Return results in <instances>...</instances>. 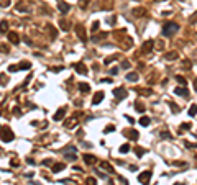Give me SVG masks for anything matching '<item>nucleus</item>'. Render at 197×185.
<instances>
[{
	"mask_svg": "<svg viewBox=\"0 0 197 185\" xmlns=\"http://www.w3.org/2000/svg\"><path fill=\"white\" fill-rule=\"evenodd\" d=\"M59 28H61L62 31H69L71 23H69L68 20H64V18H61V20H59Z\"/></svg>",
	"mask_w": 197,
	"mask_h": 185,
	"instance_id": "15",
	"label": "nucleus"
},
{
	"mask_svg": "<svg viewBox=\"0 0 197 185\" xmlns=\"http://www.w3.org/2000/svg\"><path fill=\"white\" fill-rule=\"evenodd\" d=\"M17 10L18 12H26L28 10V5H26V3H18V5H17Z\"/></svg>",
	"mask_w": 197,
	"mask_h": 185,
	"instance_id": "31",
	"label": "nucleus"
},
{
	"mask_svg": "<svg viewBox=\"0 0 197 185\" xmlns=\"http://www.w3.org/2000/svg\"><path fill=\"white\" fill-rule=\"evenodd\" d=\"M102 82H107V84H110V82H112V79H109V77H105V79H102Z\"/></svg>",
	"mask_w": 197,
	"mask_h": 185,
	"instance_id": "51",
	"label": "nucleus"
},
{
	"mask_svg": "<svg viewBox=\"0 0 197 185\" xmlns=\"http://www.w3.org/2000/svg\"><path fill=\"white\" fill-rule=\"evenodd\" d=\"M51 71H53V72H59V71H62V67H53Z\"/></svg>",
	"mask_w": 197,
	"mask_h": 185,
	"instance_id": "48",
	"label": "nucleus"
},
{
	"mask_svg": "<svg viewBox=\"0 0 197 185\" xmlns=\"http://www.w3.org/2000/svg\"><path fill=\"white\" fill-rule=\"evenodd\" d=\"M174 93H176V95H179V97H184V98L189 97V92H187V89H186V87H176Z\"/></svg>",
	"mask_w": 197,
	"mask_h": 185,
	"instance_id": "9",
	"label": "nucleus"
},
{
	"mask_svg": "<svg viewBox=\"0 0 197 185\" xmlns=\"http://www.w3.org/2000/svg\"><path fill=\"white\" fill-rule=\"evenodd\" d=\"M79 7L80 8H87L89 7V0H79Z\"/></svg>",
	"mask_w": 197,
	"mask_h": 185,
	"instance_id": "33",
	"label": "nucleus"
},
{
	"mask_svg": "<svg viewBox=\"0 0 197 185\" xmlns=\"http://www.w3.org/2000/svg\"><path fill=\"white\" fill-rule=\"evenodd\" d=\"M115 59H117V56H112V57H107V59H105V64H110V62H112V61H115Z\"/></svg>",
	"mask_w": 197,
	"mask_h": 185,
	"instance_id": "44",
	"label": "nucleus"
},
{
	"mask_svg": "<svg viewBox=\"0 0 197 185\" xmlns=\"http://www.w3.org/2000/svg\"><path fill=\"white\" fill-rule=\"evenodd\" d=\"M127 120H128V123H132V125H133V123H135V120H133V118H132V116H127Z\"/></svg>",
	"mask_w": 197,
	"mask_h": 185,
	"instance_id": "49",
	"label": "nucleus"
},
{
	"mask_svg": "<svg viewBox=\"0 0 197 185\" xmlns=\"http://www.w3.org/2000/svg\"><path fill=\"white\" fill-rule=\"evenodd\" d=\"M66 159H69V161H74L76 159V154L72 152V154H66Z\"/></svg>",
	"mask_w": 197,
	"mask_h": 185,
	"instance_id": "45",
	"label": "nucleus"
},
{
	"mask_svg": "<svg viewBox=\"0 0 197 185\" xmlns=\"http://www.w3.org/2000/svg\"><path fill=\"white\" fill-rule=\"evenodd\" d=\"M176 185H182V183H176Z\"/></svg>",
	"mask_w": 197,
	"mask_h": 185,
	"instance_id": "52",
	"label": "nucleus"
},
{
	"mask_svg": "<svg viewBox=\"0 0 197 185\" xmlns=\"http://www.w3.org/2000/svg\"><path fill=\"white\" fill-rule=\"evenodd\" d=\"M138 92H140L141 95H150V93H151V90H148V89H140Z\"/></svg>",
	"mask_w": 197,
	"mask_h": 185,
	"instance_id": "39",
	"label": "nucleus"
},
{
	"mask_svg": "<svg viewBox=\"0 0 197 185\" xmlns=\"http://www.w3.org/2000/svg\"><path fill=\"white\" fill-rule=\"evenodd\" d=\"M104 97H105L104 92H97L95 95H94V98H92V105H98V103L104 100Z\"/></svg>",
	"mask_w": 197,
	"mask_h": 185,
	"instance_id": "11",
	"label": "nucleus"
},
{
	"mask_svg": "<svg viewBox=\"0 0 197 185\" xmlns=\"http://www.w3.org/2000/svg\"><path fill=\"white\" fill-rule=\"evenodd\" d=\"M122 67H125V69H128V67H130V62H128V61H123V62H122Z\"/></svg>",
	"mask_w": 197,
	"mask_h": 185,
	"instance_id": "46",
	"label": "nucleus"
},
{
	"mask_svg": "<svg viewBox=\"0 0 197 185\" xmlns=\"http://www.w3.org/2000/svg\"><path fill=\"white\" fill-rule=\"evenodd\" d=\"M176 80H177V84L179 85H182V87H186V84H187V80L182 77V75H176Z\"/></svg>",
	"mask_w": 197,
	"mask_h": 185,
	"instance_id": "27",
	"label": "nucleus"
},
{
	"mask_svg": "<svg viewBox=\"0 0 197 185\" xmlns=\"http://www.w3.org/2000/svg\"><path fill=\"white\" fill-rule=\"evenodd\" d=\"M127 80H130V82H136V80H138V74H136V72H128V74H127Z\"/></svg>",
	"mask_w": 197,
	"mask_h": 185,
	"instance_id": "23",
	"label": "nucleus"
},
{
	"mask_svg": "<svg viewBox=\"0 0 197 185\" xmlns=\"http://www.w3.org/2000/svg\"><path fill=\"white\" fill-rule=\"evenodd\" d=\"M109 23H110V25H113V23H115V16H112V18H109Z\"/></svg>",
	"mask_w": 197,
	"mask_h": 185,
	"instance_id": "50",
	"label": "nucleus"
},
{
	"mask_svg": "<svg viewBox=\"0 0 197 185\" xmlns=\"http://www.w3.org/2000/svg\"><path fill=\"white\" fill-rule=\"evenodd\" d=\"M113 97L117 98V100H122V98H125L127 97V90H125L123 87H117V89H113Z\"/></svg>",
	"mask_w": 197,
	"mask_h": 185,
	"instance_id": "6",
	"label": "nucleus"
},
{
	"mask_svg": "<svg viewBox=\"0 0 197 185\" xmlns=\"http://www.w3.org/2000/svg\"><path fill=\"white\" fill-rule=\"evenodd\" d=\"M8 39H10L13 44L20 43V36H18V33H15V31H8Z\"/></svg>",
	"mask_w": 197,
	"mask_h": 185,
	"instance_id": "13",
	"label": "nucleus"
},
{
	"mask_svg": "<svg viewBox=\"0 0 197 185\" xmlns=\"http://www.w3.org/2000/svg\"><path fill=\"white\" fill-rule=\"evenodd\" d=\"M100 167H102V169L110 170V172H113V169H112V164H109L107 161H102V162H100Z\"/></svg>",
	"mask_w": 197,
	"mask_h": 185,
	"instance_id": "26",
	"label": "nucleus"
},
{
	"mask_svg": "<svg viewBox=\"0 0 197 185\" xmlns=\"http://www.w3.org/2000/svg\"><path fill=\"white\" fill-rule=\"evenodd\" d=\"M123 134H125L128 139H138V131H135V129H132V128H130V129H125Z\"/></svg>",
	"mask_w": 197,
	"mask_h": 185,
	"instance_id": "10",
	"label": "nucleus"
},
{
	"mask_svg": "<svg viewBox=\"0 0 197 185\" xmlns=\"http://www.w3.org/2000/svg\"><path fill=\"white\" fill-rule=\"evenodd\" d=\"M46 31L49 33V36H51V38H56V28L53 25H46Z\"/></svg>",
	"mask_w": 197,
	"mask_h": 185,
	"instance_id": "24",
	"label": "nucleus"
},
{
	"mask_svg": "<svg viewBox=\"0 0 197 185\" xmlns=\"http://www.w3.org/2000/svg\"><path fill=\"white\" fill-rule=\"evenodd\" d=\"M66 164L64 162H56V164H53V172H59V170H64Z\"/></svg>",
	"mask_w": 197,
	"mask_h": 185,
	"instance_id": "18",
	"label": "nucleus"
},
{
	"mask_svg": "<svg viewBox=\"0 0 197 185\" xmlns=\"http://www.w3.org/2000/svg\"><path fill=\"white\" fill-rule=\"evenodd\" d=\"M76 34H77V38L80 39V41H84L86 43L87 41V33H86V28H84L82 25H76Z\"/></svg>",
	"mask_w": 197,
	"mask_h": 185,
	"instance_id": "3",
	"label": "nucleus"
},
{
	"mask_svg": "<svg viewBox=\"0 0 197 185\" xmlns=\"http://www.w3.org/2000/svg\"><path fill=\"white\" fill-rule=\"evenodd\" d=\"M128 151H130V146H128V144H123V146H120V152H125V154H127Z\"/></svg>",
	"mask_w": 197,
	"mask_h": 185,
	"instance_id": "37",
	"label": "nucleus"
},
{
	"mask_svg": "<svg viewBox=\"0 0 197 185\" xmlns=\"http://www.w3.org/2000/svg\"><path fill=\"white\" fill-rule=\"evenodd\" d=\"M64 126H66V128H76V126H77V120H76V118H69L64 123Z\"/></svg>",
	"mask_w": 197,
	"mask_h": 185,
	"instance_id": "20",
	"label": "nucleus"
},
{
	"mask_svg": "<svg viewBox=\"0 0 197 185\" xmlns=\"http://www.w3.org/2000/svg\"><path fill=\"white\" fill-rule=\"evenodd\" d=\"M64 115H66V108L62 107V108H59V110H58L56 113H54V120H56V121H59V120L64 118Z\"/></svg>",
	"mask_w": 197,
	"mask_h": 185,
	"instance_id": "16",
	"label": "nucleus"
},
{
	"mask_svg": "<svg viewBox=\"0 0 197 185\" xmlns=\"http://www.w3.org/2000/svg\"><path fill=\"white\" fill-rule=\"evenodd\" d=\"M79 90H80L82 93H87V92H91V85H89V84H84V82H80V84H79Z\"/></svg>",
	"mask_w": 197,
	"mask_h": 185,
	"instance_id": "21",
	"label": "nucleus"
},
{
	"mask_svg": "<svg viewBox=\"0 0 197 185\" xmlns=\"http://www.w3.org/2000/svg\"><path fill=\"white\" fill-rule=\"evenodd\" d=\"M135 152H136V156H138V157H141L143 154H145V149H141V147H136Z\"/></svg>",
	"mask_w": 197,
	"mask_h": 185,
	"instance_id": "38",
	"label": "nucleus"
},
{
	"mask_svg": "<svg viewBox=\"0 0 197 185\" xmlns=\"http://www.w3.org/2000/svg\"><path fill=\"white\" fill-rule=\"evenodd\" d=\"M189 116H192V118L195 116V103H194V105H191V108H189Z\"/></svg>",
	"mask_w": 197,
	"mask_h": 185,
	"instance_id": "35",
	"label": "nucleus"
},
{
	"mask_svg": "<svg viewBox=\"0 0 197 185\" xmlns=\"http://www.w3.org/2000/svg\"><path fill=\"white\" fill-rule=\"evenodd\" d=\"M30 67H31V64L28 61H23V62H20V64H18V69H21V71H28Z\"/></svg>",
	"mask_w": 197,
	"mask_h": 185,
	"instance_id": "25",
	"label": "nucleus"
},
{
	"mask_svg": "<svg viewBox=\"0 0 197 185\" xmlns=\"http://www.w3.org/2000/svg\"><path fill=\"white\" fill-rule=\"evenodd\" d=\"M13 138L15 136H13L10 128H0V139L3 143H10V141H13Z\"/></svg>",
	"mask_w": 197,
	"mask_h": 185,
	"instance_id": "2",
	"label": "nucleus"
},
{
	"mask_svg": "<svg viewBox=\"0 0 197 185\" xmlns=\"http://www.w3.org/2000/svg\"><path fill=\"white\" fill-rule=\"evenodd\" d=\"M151 180V172L150 170H145V172H141L140 175H138V182L143 183V185H148Z\"/></svg>",
	"mask_w": 197,
	"mask_h": 185,
	"instance_id": "4",
	"label": "nucleus"
},
{
	"mask_svg": "<svg viewBox=\"0 0 197 185\" xmlns=\"http://www.w3.org/2000/svg\"><path fill=\"white\" fill-rule=\"evenodd\" d=\"M181 128H182V129H191V125H189V123H184Z\"/></svg>",
	"mask_w": 197,
	"mask_h": 185,
	"instance_id": "47",
	"label": "nucleus"
},
{
	"mask_svg": "<svg viewBox=\"0 0 197 185\" xmlns=\"http://www.w3.org/2000/svg\"><path fill=\"white\" fill-rule=\"evenodd\" d=\"M43 165L49 167V165H53V161H51V159H44V161H43Z\"/></svg>",
	"mask_w": 197,
	"mask_h": 185,
	"instance_id": "42",
	"label": "nucleus"
},
{
	"mask_svg": "<svg viewBox=\"0 0 197 185\" xmlns=\"http://www.w3.org/2000/svg\"><path fill=\"white\" fill-rule=\"evenodd\" d=\"M7 28H8V23H7V21H5V20L0 21V33H5Z\"/></svg>",
	"mask_w": 197,
	"mask_h": 185,
	"instance_id": "29",
	"label": "nucleus"
},
{
	"mask_svg": "<svg viewBox=\"0 0 197 185\" xmlns=\"http://www.w3.org/2000/svg\"><path fill=\"white\" fill-rule=\"evenodd\" d=\"M153 46H154V41H153V39H148V41L143 43V46H141V52H143V54H150V52H151V49H153Z\"/></svg>",
	"mask_w": 197,
	"mask_h": 185,
	"instance_id": "5",
	"label": "nucleus"
},
{
	"mask_svg": "<svg viewBox=\"0 0 197 185\" xmlns=\"http://www.w3.org/2000/svg\"><path fill=\"white\" fill-rule=\"evenodd\" d=\"M10 3H12V0H0V7H2V8L10 7Z\"/></svg>",
	"mask_w": 197,
	"mask_h": 185,
	"instance_id": "32",
	"label": "nucleus"
},
{
	"mask_svg": "<svg viewBox=\"0 0 197 185\" xmlns=\"http://www.w3.org/2000/svg\"><path fill=\"white\" fill-rule=\"evenodd\" d=\"M8 71H10V72H17V71H18V66H15V64H12L10 67H8Z\"/></svg>",
	"mask_w": 197,
	"mask_h": 185,
	"instance_id": "43",
	"label": "nucleus"
},
{
	"mask_svg": "<svg viewBox=\"0 0 197 185\" xmlns=\"http://www.w3.org/2000/svg\"><path fill=\"white\" fill-rule=\"evenodd\" d=\"M179 30V25L174 23V21H169V23H166L163 26V36H166V38H171V36H174L177 33Z\"/></svg>",
	"mask_w": 197,
	"mask_h": 185,
	"instance_id": "1",
	"label": "nucleus"
},
{
	"mask_svg": "<svg viewBox=\"0 0 197 185\" xmlns=\"http://www.w3.org/2000/svg\"><path fill=\"white\" fill-rule=\"evenodd\" d=\"M98 28H100V23H98V21H94V25H92V31H97Z\"/></svg>",
	"mask_w": 197,
	"mask_h": 185,
	"instance_id": "41",
	"label": "nucleus"
},
{
	"mask_svg": "<svg viewBox=\"0 0 197 185\" xmlns=\"http://www.w3.org/2000/svg\"><path fill=\"white\" fill-rule=\"evenodd\" d=\"M150 118H148V116H141V118H140V125L141 126H148V125H150Z\"/></svg>",
	"mask_w": 197,
	"mask_h": 185,
	"instance_id": "28",
	"label": "nucleus"
},
{
	"mask_svg": "<svg viewBox=\"0 0 197 185\" xmlns=\"http://www.w3.org/2000/svg\"><path fill=\"white\" fill-rule=\"evenodd\" d=\"M0 51H2V52H8V51H10V48L5 46V44H0Z\"/></svg>",
	"mask_w": 197,
	"mask_h": 185,
	"instance_id": "40",
	"label": "nucleus"
},
{
	"mask_svg": "<svg viewBox=\"0 0 197 185\" xmlns=\"http://www.w3.org/2000/svg\"><path fill=\"white\" fill-rule=\"evenodd\" d=\"M95 161H97L95 156H92V154H84V162H86V164L94 165V164H95Z\"/></svg>",
	"mask_w": 197,
	"mask_h": 185,
	"instance_id": "14",
	"label": "nucleus"
},
{
	"mask_svg": "<svg viewBox=\"0 0 197 185\" xmlns=\"http://www.w3.org/2000/svg\"><path fill=\"white\" fill-rule=\"evenodd\" d=\"M135 110L138 111V113H145V107H143L141 103H138V102L135 103Z\"/></svg>",
	"mask_w": 197,
	"mask_h": 185,
	"instance_id": "30",
	"label": "nucleus"
},
{
	"mask_svg": "<svg viewBox=\"0 0 197 185\" xmlns=\"http://www.w3.org/2000/svg\"><path fill=\"white\" fill-rule=\"evenodd\" d=\"M107 36H109V33H98V34H94V36H92V41L98 43V41H100V39L107 38Z\"/></svg>",
	"mask_w": 197,
	"mask_h": 185,
	"instance_id": "22",
	"label": "nucleus"
},
{
	"mask_svg": "<svg viewBox=\"0 0 197 185\" xmlns=\"http://www.w3.org/2000/svg\"><path fill=\"white\" fill-rule=\"evenodd\" d=\"M58 8H59V12L62 13V15H66V13L71 10V5L66 3V2H58Z\"/></svg>",
	"mask_w": 197,
	"mask_h": 185,
	"instance_id": "8",
	"label": "nucleus"
},
{
	"mask_svg": "<svg viewBox=\"0 0 197 185\" xmlns=\"http://www.w3.org/2000/svg\"><path fill=\"white\" fill-rule=\"evenodd\" d=\"M133 15H135V16H145V15H146V8H143V7H136L135 10H133Z\"/></svg>",
	"mask_w": 197,
	"mask_h": 185,
	"instance_id": "17",
	"label": "nucleus"
},
{
	"mask_svg": "<svg viewBox=\"0 0 197 185\" xmlns=\"http://www.w3.org/2000/svg\"><path fill=\"white\" fill-rule=\"evenodd\" d=\"M113 7V0H100V8L102 10H110Z\"/></svg>",
	"mask_w": 197,
	"mask_h": 185,
	"instance_id": "12",
	"label": "nucleus"
},
{
	"mask_svg": "<svg viewBox=\"0 0 197 185\" xmlns=\"http://www.w3.org/2000/svg\"><path fill=\"white\" fill-rule=\"evenodd\" d=\"M74 67V71L77 72V74H82V75H86L87 74V67L82 64V62H76V64H72Z\"/></svg>",
	"mask_w": 197,
	"mask_h": 185,
	"instance_id": "7",
	"label": "nucleus"
},
{
	"mask_svg": "<svg viewBox=\"0 0 197 185\" xmlns=\"http://www.w3.org/2000/svg\"><path fill=\"white\" fill-rule=\"evenodd\" d=\"M110 131H115V126L113 125H107L105 129H104V133H110Z\"/></svg>",
	"mask_w": 197,
	"mask_h": 185,
	"instance_id": "36",
	"label": "nucleus"
},
{
	"mask_svg": "<svg viewBox=\"0 0 197 185\" xmlns=\"http://www.w3.org/2000/svg\"><path fill=\"white\" fill-rule=\"evenodd\" d=\"M164 59H166V61H174V59H177V52H176V51H169L168 54H164Z\"/></svg>",
	"mask_w": 197,
	"mask_h": 185,
	"instance_id": "19",
	"label": "nucleus"
},
{
	"mask_svg": "<svg viewBox=\"0 0 197 185\" xmlns=\"http://www.w3.org/2000/svg\"><path fill=\"white\" fill-rule=\"evenodd\" d=\"M86 185H97V180L94 179V177H89V179L86 180Z\"/></svg>",
	"mask_w": 197,
	"mask_h": 185,
	"instance_id": "34",
	"label": "nucleus"
}]
</instances>
